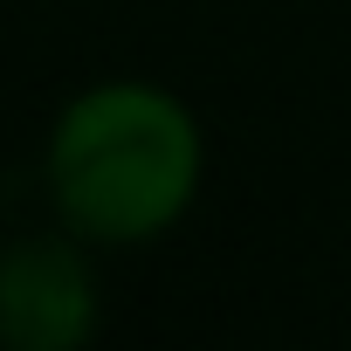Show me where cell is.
Listing matches in <instances>:
<instances>
[{"label": "cell", "instance_id": "cell-1", "mask_svg": "<svg viewBox=\"0 0 351 351\" xmlns=\"http://www.w3.org/2000/svg\"><path fill=\"white\" fill-rule=\"evenodd\" d=\"M200 172H207L200 117L145 76H110L69 97L42 152L56 221L97 248H138L165 234L193 207Z\"/></svg>", "mask_w": 351, "mask_h": 351}, {"label": "cell", "instance_id": "cell-2", "mask_svg": "<svg viewBox=\"0 0 351 351\" xmlns=\"http://www.w3.org/2000/svg\"><path fill=\"white\" fill-rule=\"evenodd\" d=\"M97 317V269L69 228L21 234L0 248V344L8 351H76L90 344Z\"/></svg>", "mask_w": 351, "mask_h": 351}]
</instances>
